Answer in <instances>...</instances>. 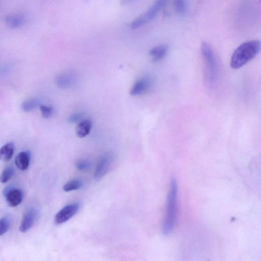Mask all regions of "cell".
<instances>
[{"label": "cell", "instance_id": "obj_22", "mask_svg": "<svg viewBox=\"0 0 261 261\" xmlns=\"http://www.w3.org/2000/svg\"><path fill=\"white\" fill-rule=\"evenodd\" d=\"M43 116L45 118L51 117L53 114V109L51 106L41 105L40 106Z\"/></svg>", "mask_w": 261, "mask_h": 261}, {"label": "cell", "instance_id": "obj_4", "mask_svg": "<svg viewBox=\"0 0 261 261\" xmlns=\"http://www.w3.org/2000/svg\"><path fill=\"white\" fill-rule=\"evenodd\" d=\"M164 1H158L154 3L145 13L130 23V27L136 29L155 19L159 12L165 5Z\"/></svg>", "mask_w": 261, "mask_h": 261}, {"label": "cell", "instance_id": "obj_19", "mask_svg": "<svg viewBox=\"0 0 261 261\" xmlns=\"http://www.w3.org/2000/svg\"><path fill=\"white\" fill-rule=\"evenodd\" d=\"M176 13L180 16H184L186 13V4L182 0H177L174 3Z\"/></svg>", "mask_w": 261, "mask_h": 261}, {"label": "cell", "instance_id": "obj_5", "mask_svg": "<svg viewBox=\"0 0 261 261\" xmlns=\"http://www.w3.org/2000/svg\"><path fill=\"white\" fill-rule=\"evenodd\" d=\"M114 160L113 154L111 152H108L103 154L97 164L96 170L94 174L95 179L99 180L101 179L111 167Z\"/></svg>", "mask_w": 261, "mask_h": 261}, {"label": "cell", "instance_id": "obj_15", "mask_svg": "<svg viewBox=\"0 0 261 261\" xmlns=\"http://www.w3.org/2000/svg\"><path fill=\"white\" fill-rule=\"evenodd\" d=\"M150 86V82L146 79H141L137 81L130 90L132 96H137L144 92Z\"/></svg>", "mask_w": 261, "mask_h": 261}, {"label": "cell", "instance_id": "obj_17", "mask_svg": "<svg viewBox=\"0 0 261 261\" xmlns=\"http://www.w3.org/2000/svg\"><path fill=\"white\" fill-rule=\"evenodd\" d=\"M82 182L79 180H73L65 183L63 187L64 191L69 193L77 191L82 188Z\"/></svg>", "mask_w": 261, "mask_h": 261}, {"label": "cell", "instance_id": "obj_13", "mask_svg": "<svg viewBox=\"0 0 261 261\" xmlns=\"http://www.w3.org/2000/svg\"><path fill=\"white\" fill-rule=\"evenodd\" d=\"M169 47L167 45L161 44L153 47L150 51V54L152 57L153 61L157 62L161 60L167 55Z\"/></svg>", "mask_w": 261, "mask_h": 261}, {"label": "cell", "instance_id": "obj_14", "mask_svg": "<svg viewBox=\"0 0 261 261\" xmlns=\"http://www.w3.org/2000/svg\"><path fill=\"white\" fill-rule=\"evenodd\" d=\"M92 128V123L88 120L80 122L77 125L76 131L79 138H84L89 134Z\"/></svg>", "mask_w": 261, "mask_h": 261}, {"label": "cell", "instance_id": "obj_7", "mask_svg": "<svg viewBox=\"0 0 261 261\" xmlns=\"http://www.w3.org/2000/svg\"><path fill=\"white\" fill-rule=\"evenodd\" d=\"M38 216V210L31 208L28 209L23 215L20 226L22 233H26L30 230L36 222Z\"/></svg>", "mask_w": 261, "mask_h": 261}, {"label": "cell", "instance_id": "obj_23", "mask_svg": "<svg viewBox=\"0 0 261 261\" xmlns=\"http://www.w3.org/2000/svg\"><path fill=\"white\" fill-rule=\"evenodd\" d=\"M84 114L81 112L75 113L71 114L68 118L67 121L71 124L80 123L84 117Z\"/></svg>", "mask_w": 261, "mask_h": 261}, {"label": "cell", "instance_id": "obj_21", "mask_svg": "<svg viewBox=\"0 0 261 261\" xmlns=\"http://www.w3.org/2000/svg\"><path fill=\"white\" fill-rule=\"evenodd\" d=\"M76 169L79 171H86L89 169L90 164L89 161L85 159H79L75 164Z\"/></svg>", "mask_w": 261, "mask_h": 261}, {"label": "cell", "instance_id": "obj_10", "mask_svg": "<svg viewBox=\"0 0 261 261\" xmlns=\"http://www.w3.org/2000/svg\"><path fill=\"white\" fill-rule=\"evenodd\" d=\"M5 21L10 28L16 29L25 24L26 17L22 14H15L8 16L5 19Z\"/></svg>", "mask_w": 261, "mask_h": 261}, {"label": "cell", "instance_id": "obj_8", "mask_svg": "<svg viewBox=\"0 0 261 261\" xmlns=\"http://www.w3.org/2000/svg\"><path fill=\"white\" fill-rule=\"evenodd\" d=\"M4 195L8 205L11 207L19 206L21 203L23 196L21 189L11 187L4 190Z\"/></svg>", "mask_w": 261, "mask_h": 261}, {"label": "cell", "instance_id": "obj_20", "mask_svg": "<svg viewBox=\"0 0 261 261\" xmlns=\"http://www.w3.org/2000/svg\"><path fill=\"white\" fill-rule=\"evenodd\" d=\"M10 226V220L7 218H3L0 219V236L5 234Z\"/></svg>", "mask_w": 261, "mask_h": 261}, {"label": "cell", "instance_id": "obj_6", "mask_svg": "<svg viewBox=\"0 0 261 261\" xmlns=\"http://www.w3.org/2000/svg\"><path fill=\"white\" fill-rule=\"evenodd\" d=\"M79 208V204L77 203L65 206L55 216V223L56 224H62L66 222L77 214Z\"/></svg>", "mask_w": 261, "mask_h": 261}, {"label": "cell", "instance_id": "obj_2", "mask_svg": "<svg viewBox=\"0 0 261 261\" xmlns=\"http://www.w3.org/2000/svg\"><path fill=\"white\" fill-rule=\"evenodd\" d=\"M177 187L175 180L171 181L167 208L163 223L162 231L164 234L171 233L174 228L177 213Z\"/></svg>", "mask_w": 261, "mask_h": 261}, {"label": "cell", "instance_id": "obj_1", "mask_svg": "<svg viewBox=\"0 0 261 261\" xmlns=\"http://www.w3.org/2000/svg\"><path fill=\"white\" fill-rule=\"evenodd\" d=\"M261 43L258 40L245 42L239 45L233 53L230 66L234 69H239L253 59L259 53Z\"/></svg>", "mask_w": 261, "mask_h": 261}, {"label": "cell", "instance_id": "obj_18", "mask_svg": "<svg viewBox=\"0 0 261 261\" xmlns=\"http://www.w3.org/2000/svg\"><path fill=\"white\" fill-rule=\"evenodd\" d=\"M15 174V169L11 167L6 168L0 175V182L2 183H6L8 182Z\"/></svg>", "mask_w": 261, "mask_h": 261}, {"label": "cell", "instance_id": "obj_16", "mask_svg": "<svg viewBox=\"0 0 261 261\" xmlns=\"http://www.w3.org/2000/svg\"><path fill=\"white\" fill-rule=\"evenodd\" d=\"M41 105L40 101L38 99L32 98L23 102L22 105V109L23 111L29 112L37 109Z\"/></svg>", "mask_w": 261, "mask_h": 261}, {"label": "cell", "instance_id": "obj_3", "mask_svg": "<svg viewBox=\"0 0 261 261\" xmlns=\"http://www.w3.org/2000/svg\"><path fill=\"white\" fill-rule=\"evenodd\" d=\"M200 50L205 64L207 82L209 86H212L215 84L217 78L216 56L211 45L206 42L201 44Z\"/></svg>", "mask_w": 261, "mask_h": 261}, {"label": "cell", "instance_id": "obj_9", "mask_svg": "<svg viewBox=\"0 0 261 261\" xmlns=\"http://www.w3.org/2000/svg\"><path fill=\"white\" fill-rule=\"evenodd\" d=\"M76 82V76L72 73L59 75L56 78L57 85L62 88H68L73 86Z\"/></svg>", "mask_w": 261, "mask_h": 261}, {"label": "cell", "instance_id": "obj_11", "mask_svg": "<svg viewBox=\"0 0 261 261\" xmlns=\"http://www.w3.org/2000/svg\"><path fill=\"white\" fill-rule=\"evenodd\" d=\"M31 153L29 151H23L18 154L15 159V164L21 171L26 170L29 166Z\"/></svg>", "mask_w": 261, "mask_h": 261}, {"label": "cell", "instance_id": "obj_12", "mask_svg": "<svg viewBox=\"0 0 261 261\" xmlns=\"http://www.w3.org/2000/svg\"><path fill=\"white\" fill-rule=\"evenodd\" d=\"M15 150V146L12 142H9L0 149V160L8 162L13 158Z\"/></svg>", "mask_w": 261, "mask_h": 261}]
</instances>
